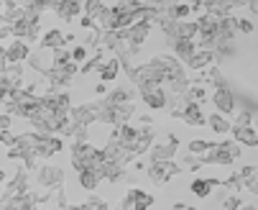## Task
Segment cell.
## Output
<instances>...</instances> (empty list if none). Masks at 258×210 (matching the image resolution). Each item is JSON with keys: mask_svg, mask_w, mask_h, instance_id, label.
<instances>
[{"mask_svg": "<svg viewBox=\"0 0 258 210\" xmlns=\"http://www.w3.org/2000/svg\"><path fill=\"white\" fill-rule=\"evenodd\" d=\"M212 105H215V113L225 116V118H230V116L238 113V111H235V108H238V100H235V92L230 90V85L212 92Z\"/></svg>", "mask_w": 258, "mask_h": 210, "instance_id": "obj_10", "label": "cell"}, {"mask_svg": "<svg viewBox=\"0 0 258 210\" xmlns=\"http://www.w3.org/2000/svg\"><path fill=\"white\" fill-rule=\"evenodd\" d=\"M85 205H87L90 210H110V207H107V202H105L100 195H90V197L85 200Z\"/></svg>", "mask_w": 258, "mask_h": 210, "instance_id": "obj_40", "label": "cell"}, {"mask_svg": "<svg viewBox=\"0 0 258 210\" xmlns=\"http://www.w3.org/2000/svg\"><path fill=\"white\" fill-rule=\"evenodd\" d=\"M36 210H46V207H36Z\"/></svg>", "mask_w": 258, "mask_h": 210, "instance_id": "obj_53", "label": "cell"}, {"mask_svg": "<svg viewBox=\"0 0 258 210\" xmlns=\"http://www.w3.org/2000/svg\"><path fill=\"white\" fill-rule=\"evenodd\" d=\"M77 182H80L82 190L95 192V190L100 187V182H105V174H102V169H87V172L77 174Z\"/></svg>", "mask_w": 258, "mask_h": 210, "instance_id": "obj_23", "label": "cell"}, {"mask_svg": "<svg viewBox=\"0 0 258 210\" xmlns=\"http://www.w3.org/2000/svg\"><path fill=\"white\" fill-rule=\"evenodd\" d=\"M215 146V141H205V138H192V141L187 144V154H192V156H205L210 149Z\"/></svg>", "mask_w": 258, "mask_h": 210, "instance_id": "obj_32", "label": "cell"}, {"mask_svg": "<svg viewBox=\"0 0 258 210\" xmlns=\"http://www.w3.org/2000/svg\"><path fill=\"white\" fill-rule=\"evenodd\" d=\"M243 146L233 138H223V141H215V146L202 156L205 164H217V167H230L235 159H240Z\"/></svg>", "mask_w": 258, "mask_h": 210, "instance_id": "obj_2", "label": "cell"}, {"mask_svg": "<svg viewBox=\"0 0 258 210\" xmlns=\"http://www.w3.org/2000/svg\"><path fill=\"white\" fill-rule=\"evenodd\" d=\"M220 187L230 190V195H238L240 190H245V182L240 180V174H238V172H233V174H230L228 180H223V185H220Z\"/></svg>", "mask_w": 258, "mask_h": 210, "instance_id": "obj_35", "label": "cell"}, {"mask_svg": "<svg viewBox=\"0 0 258 210\" xmlns=\"http://www.w3.org/2000/svg\"><path fill=\"white\" fill-rule=\"evenodd\" d=\"M149 180H151V185H156V187H161V185H166L171 177H176V174H181L184 172V167L179 164V162H156V164H149Z\"/></svg>", "mask_w": 258, "mask_h": 210, "instance_id": "obj_6", "label": "cell"}, {"mask_svg": "<svg viewBox=\"0 0 258 210\" xmlns=\"http://www.w3.org/2000/svg\"><path fill=\"white\" fill-rule=\"evenodd\" d=\"M181 167H187L189 172H200L202 167H205V162L200 159V156H192V154H187V151H184L181 154V162H179Z\"/></svg>", "mask_w": 258, "mask_h": 210, "instance_id": "obj_36", "label": "cell"}, {"mask_svg": "<svg viewBox=\"0 0 258 210\" xmlns=\"http://www.w3.org/2000/svg\"><path fill=\"white\" fill-rule=\"evenodd\" d=\"M102 36H105V31L92 28V31H87V36H85L82 46H87V49H102Z\"/></svg>", "mask_w": 258, "mask_h": 210, "instance_id": "obj_34", "label": "cell"}, {"mask_svg": "<svg viewBox=\"0 0 258 210\" xmlns=\"http://www.w3.org/2000/svg\"><path fill=\"white\" fill-rule=\"evenodd\" d=\"M181 121L187 123V126H205V123H207V116H205V111H202V105L189 102V108H187V113H184Z\"/></svg>", "mask_w": 258, "mask_h": 210, "instance_id": "obj_29", "label": "cell"}, {"mask_svg": "<svg viewBox=\"0 0 258 210\" xmlns=\"http://www.w3.org/2000/svg\"><path fill=\"white\" fill-rule=\"evenodd\" d=\"M82 8H85V16H90L92 21H97L105 13L107 3H100V0H87V3H82Z\"/></svg>", "mask_w": 258, "mask_h": 210, "instance_id": "obj_33", "label": "cell"}, {"mask_svg": "<svg viewBox=\"0 0 258 210\" xmlns=\"http://www.w3.org/2000/svg\"><path fill=\"white\" fill-rule=\"evenodd\" d=\"M69 121L72 126H80V128H90L97 123V102L95 100H87V102H80L72 108L69 113Z\"/></svg>", "mask_w": 258, "mask_h": 210, "instance_id": "obj_9", "label": "cell"}, {"mask_svg": "<svg viewBox=\"0 0 258 210\" xmlns=\"http://www.w3.org/2000/svg\"><path fill=\"white\" fill-rule=\"evenodd\" d=\"M240 207H243V202H240L238 195H228L223 200V205H220V210H240Z\"/></svg>", "mask_w": 258, "mask_h": 210, "instance_id": "obj_41", "label": "cell"}, {"mask_svg": "<svg viewBox=\"0 0 258 210\" xmlns=\"http://www.w3.org/2000/svg\"><path fill=\"white\" fill-rule=\"evenodd\" d=\"M164 80H166V72L154 64V62H143V64H136V77H133V85L138 90L143 87H164Z\"/></svg>", "mask_w": 258, "mask_h": 210, "instance_id": "obj_3", "label": "cell"}, {"mask_svg": "<svg viewBox=\"0 0 258 210\" xmlns=\"http://www.w3.org/2000/svg\"><path fill=\"white\" fill-rule=\"evenodd\" d=\"M166 46H169V51L179 59V62H184L187 64L195 54H197V41H166Z\"/></svg>", "mask_w": 258, "mask_h": 210, "instance_id": "obj_18", "label": "cell"}, {"mask_svg": "<svg viewBox=\"0 0 258 210\" xmlns=\"http://www.w3.org/2000/svg\"><path fill=\"white\" fill-rule=\"evenodd\" d=\"M87 59H90V49H87V46L77 44L75 49H72V62H75V64H80V67H82Z\"/></svg>", "mask_w": 258, "mask_h": 210, "instance_id": "obj_38", "label": "cell"}, {"mask_svg": "<svg viewBox=\"0 0 258 210\" xmlns=\"http://www.w3.org/2000/svg\"><path fill=\"white\" fill-rule=\"evenodd\" d=\"M133 207H138V210H149L154 202H156V197L151 195V192H146V190H138V187H131L125 195H123Z\"/></svg>", "mask_w": 258, "mask_h": 210, "instance_id": "obj_20", "label": "cell"}, {"mask_svg": "<svg viewBox=\"0 0 258 210\" xmlns=\"http://www.w3.org/2000/svg\"><path fill=\"white\" fill-rule=\"evenodd\" d=\"M245 8H248L250 13H255V16H258V0H248V3H245Z\"/></svg>", "mask_w": 258, "mask_h": 210, "instance_id": "obj_47", "label": "cell"}, {"mask_svg": "<svg viewBox=\"0 0 258 210\" xmlns=\"http://www.w3.org/2000/svg\"><path fill=\"white\" fill-rule=\"evenodd\" d=\"M16 136H18V133H13V131H3V133H0V144L8 146V149H13V146H16Z\"/></svg>", "mask_w": 258, "mask_h": 210, "instance_id": "obj_42", "label": "cell"}, {"mask_svg": "<svg viewBox=\"0 0 258 210\" xmlns=\"http://www.w3.org/2000/svg\"><path fill=\"white\" fill-rule=\"evenodd\" d=\"M33 180L41 190H56L64 187V169L59 164H41L33 172Z\"/></svg>", "mask_w": 258, "mask_h": 210, "instance_id": "obj_5", "label": "cell"}, {"mask_svg": "<svg viewBox=\"0 0 258 210\" xmlns=\"http://www.w3.org/2000/svg\"><path fill=\"white\" fill-rule=\"evenodd\" d=\"M72 167L80 174L87 172V169H102L105 167V151L97 149L92 141L72 144Z\"/></svg>", "mask_w": 258, "mask_h": 210, "instance_id": "obj_1", "label": "cell"}, {"mask_svg": "<svg viewBox=\"0 0 258 210\" xmlns=\"http://www.w3.org/2000/svg\"><path fill=\"white\" fill-rule=\"evenodd\" d=\"M51 57H54V67H64V64L72 62V49H59V51H54Z\"/></svg>", "mask_w": 258, "mask_h": 210, "instance_id": "obj_39", "label": "cell"}, {"mask_svg": "<svg viewBox=\"0 0 258 210\" xmlns=\"http://www.w3.org/2000/svg\"><path fill=\"white\" fill-rule=\"evenodd\" d=\"M26 64H28V67L33 69L36 75H41V77H44V75L49 72V69L54 67V57H51L49 51H41V49H33Z\"/></svg>", "mask_w": 258, "mask_h": 210, "instance_id": "obj_17", "label": "cell"}, {"mask_svg": "<svg viewBox=\"0 0 258 210\" xmlns=\"http://www.w3.org/2000/svg\"><path fill=\"white\" fill-rule=\"evenodd\" d=\"M207 126L215 136H228L233 131V121L225 118V116H220V113H210L207 116Z\"/></svg>", "mask_w": 258, "mask_h": 210, "instance_id": "obj_24", "label": "cell"}, {"mask_svg": "<svg viewBox=\"0 0 258 210\" xmlns=\"http://www.w3.org/2000/svg\"><path fill=\"white\" fill-rule=\"evenodd\" d=\"M102 151H105V162L118 164V167H125V169H128V164H131V162H136L133 149H128L125 144H120L113 133L107 136V144L102 146Z\"/></svg>", "mask_w": 258, "mask_h": 210, "instance_id": "obj_4", "label": "cell"}, {"mask_svg": "<svg viewBox=\"0 0 258 210\" xmlns=\"http://www.w3.org/2000/svg\"><path fill=\"white\" fill-rule=\"evenodd\" d=\"M245 190H248L250 195H255V197H258V167H255V172H253V177H250V180H245Z\"/></svg>", "mask_w": 258, "mask_h": 210, "instance_id": "obj_44", "label": "cell"}, {"mask_svg": "<svg viewBox=\"0 0 258 210\" xmlns=\"http://www.w3.org/2000/svg\"><path fill=\"white\" fill-rule=\"evenodd\" d=\"M238 33H253V21H248V18H240L238 16Z\"/></svg>", "mask_w": 258, "mask_h": 210, "instance_id": "obj_45", "label": "cell"}, {"mask_svg": "<svg viewBox=\"0 0 258 210\" xmlns=\"http://www.w3.org/2000/svg\"><path fill=\"white\" fill-rule=\"evenodd\" d=\"M59 151H64V138L61 136H41V133H36V144H33L36 159H51Z\"/></svg>", "mask_w": 258, "mask_h": 210, "instance_id": "obj_8", "label": "cell"}, {"mask_svg": "<svg viewBox=\"0 0 258 210\" xmlns=\"http://www.w3.org/2000/svg\"><path fill=\"white\" fill-rule=\"evenodd\" d=\"M233 141H238L240 146H248V149H255L258 146V128L255 126H248V128H235L230 131Z\"/></svg>", "mask_w": 258, "mask_h": 210, "instance_id": "obj_22", "label": "cell"}, {"mask_svg": "<svg viewBox=\"0 0 258 210\" xmlns=\"http://www.w3.org/2000/svg\"><path fill=\"white\" fill-rule=\"evenodd\" d=\"M102 174H105V182H110V185H118V182H125V177H128V169H125V167H118V164H110V162H105Z\"/></svg>", "mask_w": 258, "mask_h": 210, "instance_id": "obj_27", "label": "cell"}, {"mask_svg": "<svg viewBox=\"0 0 258 210\" xmlns=\"http://www.w3.org/2000/svg\"><path fill=\"white\" fill-rule=\"evenodd\" d=\"M80 26H82V28H87V31H92V28H97V21H92L90 16H85V13H82V16H80Z\"/></svg>", "mask_w": 258, "mask_h": 210, "instance_id": "obj_46", "label": "cell"}, {"mask_svg": "<svg viewBox=\"0 0 258 210\" xmlns=\"http://www.w3.org/2000/svg\"><path fill=\"white\" fill-rule=\"evenodd\" d=\"M6 180H8V174H6L3 169H0V185H6Z\"/></svg>", "mask_w": 258, "mask_h": 210, "instance_id": "obj_49", "label": "cell"}, {"mask_svg": "<svg viewBox=\"0 0 258 210\" xmlns=\"http://www.w3.org/2000/svg\"><path fill=\"white\" fill-rule=\"evenodd\" d=\"M210 67H215V54L207 51V49H197V54L187 62V69H195V75L207 72Z\"/></svg>", "mask_w": 258, "mask_h": 210, "instance_id": "obj_21", "label": "cell"}, {"mask_svg": "<svg viewBox=\"0 0 258 210\" xmlns=\"http://www.w3.org/2000/svg\"><path fill=\"white\" fill-rule=\"evenodd\" d=\"M51 11H54V16L61 18V21H75L77 16L85 13V8H82L80 0H54Z\"/></svg>", "mask_w": 258, "mask_h": 210, "instance_id": "obj_12", "label": "cell"}, {"mask_svg": "<svg viewBox=\"0 0 258 210\" xmlns=\"http://www.w3.org/2000/svg\"><path fill=\"white\" fill-rule=\"evenodd\" d=\"M97 28L100 31H118V8H115V3L113 6H107L105 8V13L97 18Z\"/></svg>", "mask_w": 258, "mask_h": 210, "instance_id": "obj_25", "label": "cell"}, {"mask_svg": "<svg viewBox=\"0 0 258 210\" xmlns=\"http://www.w3.org/2000/svg\"><path fill=\"white\" fill-rule=\"evenodd\" d=\"M133 97H136V90H133L131 85H120V87H115V90L107 92V100L115 102V105H131Z\"/></svg>", "mask_w": 258, "mask_h": 210, "instance_id": "obj_26", "label": "cell"}, {"mask_svg": "<svg viewBox=\"0 0 258 210\" xmlns=\"http://www.w3.org/2000/svg\"><path fill=\"white\" fill-rule=\"evenodd\" d=\"M39 49H41V51H49V54H54V51H59V49H67L64 31H61V28H49L44 36H41V41H39Z\"/></svg>", "mask_w": 258, "mask_h": 210, "instance_id": "obj_15", "label": "cell"}, {"mask_svg": "<svg viewBox=\"0 0 258 210\" xmlns=\"http://www.w3.org/2000/svg\"><path fill=\"white\" fill-rule=\"evenodd\" d=\"M176 149H179V138H176L174 133H164V141H156L154 149L149 151V164L174 162V159H176Z\"/></svg>", "mask_w": 258, "mask_h": 210, "instance_id": "obj_7", "label": "cell"}, {"mask_svg": "<svg viewBox=\"0 0 258 210\" xmlns=\"http://www.w3.org/2000/svg\"><path fill=\"white\" fill-rule=\"evenodd\" d=\"M31 44L23 41V39H11V44H6V57H8V64H26L28 57H31Z\"/></svg>", "mask_w": 258, "mask_h": 210, "instance_id": "obj_13", "label": "cell"}, {"mask_svg": "<svg viewBox=\"0 0 258 210\" xmlns=\"http://www.w3.org/2000/svg\"><path fill=\"white\" fill-rule=\"evenodd\" d=\"M233 126H235V128H248V126H253V113H250V111H238L235 118H233Z\"/></svg>", "mask_w": 258, "mask_h": 210, "instance_id": "obj_37", "label": "cell"}, {"mask_svg": "<svg viewBox=\"0 0 258 210\" xmlns=\"http://www.w3.org/2000/svg\"><path fill=\"white\" fill-rule=\"evenodd\" d=\"M6 192L8 195H28L31 192V172L18 167L13 172V177L8 180V185H6Z\"/></svg>", "mask_w": 258, "mask_h": 210, "instance_id": "obj_14", "label": "cell"}, {"mask_svg": "<svg viewBox=\"0 0 258 210\" xmlns=\"http://www.w3.org/2000/svg\"><path fill=\"white\" fill-rule=\"evenodd\" d=\"M220 185H223V180H215V177H195L192 180V185H189V192L192 195H197L200 200H207L210 197V192L215 190V187H220Z\"/></svg>", "mask_w": 258, "mask_h": 210, "instance_id": "obj_19", "label": "cell"}, {"mask_svg": "<svg viewBox=\"0 0 258 210\" xmlns=\"http://www.w3.org/2000/svg\"><path fill=\"white\" fill-rule=\"evenodd\" d=\"M174 210H187V202H174Z\"/></svg>", "mask_w": 258, "mask_h": 210, "instance_id": "obj_48", "label": "cell"}, {"mask_svg": "<svg viewBox=\"0 0 258 210\" xmlns=\"http://www.w3.org/2000/svg\"><path fill=\"white\" fill-rule=\"evenodd\" d=\"M189 13H192L189 3H169L166 6V18H171V21H187Z\"/></svg>", "mask_w": 258, "mask_h": 210, "instance_id": "obj_31", "label": "cell"}, {"mask_svg": "<svg viewBox=\"0 0 258 210\" xmlns=\"http://www.w3.org/2000/svg\"><path fill=\"white\" fill-rule=\"evenodd\" d=\"M0 210H36L31 192L28 195H8L3 192L0 195Z\"/></svg>", "mask_w": 258, "mask_h": 210, "instance_id": "obj_16", "label": "cell"}, {"mask_svg": "<svg viewBox=\"0 0 258 210\" xmlns=\"http://www.w3.org/2000/svg\"><path fill=\"white\" fill-rule=\"evenodd\" d=\"M187 210H200V207H195V205H187Z\"/></svg>", "mask_w": 258, "mask_h": 210, "instance_id": "obj_52", "label": "cell"}, {"mask_svg": "<svg viewBox=\"0 0 258 210\" xmlns=\"http://www.w3.org/2000/svg\"><path fill=\"white\" fill-rule=\"evenodd\" d=\"M61 210H80V205H64Z\"/></svg>", "mask_w": 258, "mask_h": 210, "instance_id": "obj_50", "label": "cell"}, {"mask_svg": "<svg viewBox=\"0 0 258 210\" xmlns=\"http://www.w3.org/2000/svg\"><path fill=\"white\" fill-rule=\"evenodd\" d=\"M240 210H258V207H255V205H243Z\"/></svg>", "mask_w": 258, "mask_h": 210, "instance_id": "obj_51", "label": "cell"}, {"mask_svg": "<svg viewBox=\"0 0 258 210\" xmlns=\"http://www.w3.org/2000/svg\"><path fill=\"white\" fill-rule=\"evenodd\" d=\"M123 72V67H120V62L115 59V57H110L107 62H105V67H102V72H100V82H115L118 80V75Z\"/></svg>", "mask_w": 258, "mask_h": 210, "instance_id": "obj_28", "label": "cell"}, {"mask_svg": "<svg viewBox=\"0 0 258 210\" xmlns=\"http://www.w3.org/2000/svg\"><path fill=\"white\" fill-rule=\"evenodd\" d=\"M13 116L11 113H0V133H3V131H13Z\"/></svg>", "mask_w": 258, "mask_h": 210, "instance_id": "obj_43", "label": "cell"}, {"mask_svg": "<svg viewBox=\"0 0 258 210\" xmlns=\"http://www.w3.org/2000/svg\"><path fill=\"white\" fill-rule=\"evenodd\" d=\"M138 97L146 102V108H149V111L169 108V95H166L164 87H143V90H138Z\"/></svg>", "mask_w": 258, "mask_h": 210, "instance_id": "obj_11", "label": "cell"}, {"mask_svg": "<svg viewBox=\"0 0 258 210\" xmlns=\"http://www.w3.org/2000/svg\"><path fill=\"white\" fill-rule=\"evenodd\" d=\"M151 62L154 64H159L164 72H171V69H176V67H181V62L171 54V51H161V54H154L151 57Z\"/></svg>", "mask_w": 258, "mask_h": 210, "instance_id": "obj_30", "label": "cell"}]
</instances>
